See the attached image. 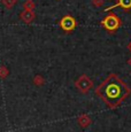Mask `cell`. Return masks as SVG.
<instances>
[{"label": "cell", "instance_id": "5b68a950", "mask_svg": "<svg viewBox=\"0 0 131 132\" xmlns=\"http://www.w3.org/2000/svg\"><path fill=\"white\" fill-rule=\"evenodd\" d=\"M116 7H120V8H122L123 11H125V12H129V11H131V0H116V4L107 7V8L105 9V12H109V11H112V9L116 8Z\"/></svg>", "mask_w": 131, "mask_h": 132}, {"label": "cell", "instance_id": "7a4b0ae2", "mask_svg": "<svg viewBox=\"0 0 131 132\" xmlns=\"http://www.w3.org/2000/svg\"><path fill=\"white\" fill-rule=\"evenodd\" d=\"M121 25H122V21L114 13H108L101 21V27L109 34H114L115 31H117Z\"/></svg>", "mask_w": 131, "mask_h": 132}, {"label": "cell", "instance_id": "277c9868", "mask_svg": "<svg viewBox=\"0 0 131 132\" xmlns=\"http://www.w3.org/2000/svg\"><path fill=\"white\" fill-rule=\"evenodd\" d=\"M59 24H60V28H61L64 32H71L76 29L77 21L71 15H64V16L60 20Z\"/></svg>", "mask_w": 131, "mask_h": 132}, {"label": "cell", "instance_id": "30bf717a", "mask_svg": "<svg viewBox=\"0 0 131 132\" xmlns=\"http://www.w3.org/2000/svg\"><path fill=\"white\" fill-rule=\"evenodd\" d=\"M2 5L5 6V8L7 9H12L15 6V4L17 2V0H1Z\"/></svg>", "mask_w": 131, "mask_h": 132}, {"label": "cell", "instance_id": "3957f363", "mask_svg": "<svg viewBox=\"0 0 131 132\" xmlns=\"http://www.w3.org/2000/svg\"><path fill=\"white\" fill-rule=\"evenodd\" d=\"M75 86H76V88L80 93L86 94V93L93 87V83L86 75H80L79 77L75 80Z\"/></svg>", "mask_w": 131, "mask_h": 132}, {"label": "cell", "instance_id": "5bb4252c", "mask_svg": "<svg viewBox=\"0 0 131 132\" xmlns=\"http://www.w3.org/2000/svg\"><path fill=\"white\" fill-rule=\"evenodd\" d=\"M128 64H129V65H130V67H131V57H130V59H129V60H128Z\"/></svg>", "mask_w": 131, "mask_h": 132}, {"label": "cell", "instance_id": "6da1fadb", "mask_svg": "<svg viewBox=\"0 0 131 132\" xmlns=\"http://www.w3.org/2000/svg\"><path fill=\"white\" fill-rule=\"evenodd\" d=\"M131 90L125 82L117 75L110 73L107 78L95 88V94L107 105L108 108H116L128 96Z\"/></svg>", "mask_w": 131, "mask_h": 132}, {"label": "cell", "instance_id": "8992f818", "mask_svg": "<svg viewBox=\"0 0 131 132\" xmlns=\"http://www.w3.org/2000/svg\"><path fill=\"white\" fill-rule=\"evenodd\" d=\"M36 17V14H35L34 11H23L20 14V19L27 24H30Z\"/></svg>", "mask_w": 131, "mask_h": 132}, {"label": "cell", "instance_id": "7c38bea8", "mask_svg": "<svg viewBox=\"0 0 131 132\" xmlns=\"http://www.w3.org/2000/svg\"><path fill=\"white\" fill-rule=\"evenodd\" d=\"M104 0H92V4L94 5L95 7H100V6H102L104 5Z\"/></svg>", "mask_w": 131, "mask_h": 132}, {"label": "cell", "instance_id": "52a82bcc", "mask_svg": "<svg viewBox=\"0 0 131 132\" xmlns=\"http://www.w3.org/2000/svg\"><path fill=\"white\" fill-rule=\"evenodd\" d=\"M78 123L83 126V128H85V126H87L90 123H91V120H90L89 116H86L84 114V115H80L78 117Z\"/></svg>", "mask_w": 131, "mask_h": 132}, {"label": "cell", "instance_id": "9c48e42d", "mask_svg": "<svg viewBox=\"0 0 131 132\" xmlns=\"http://www.w3.org/2000/svg\"><path fill=\"white\" fill-rule=\"evenodd\" d=\"M32 83H34L36 86H42L45 83V79L43 78L42 75H36L34 77V79H32Z\"/></svg>", "mask_w": 131, "mask_h": 132}, {"label": "cell", "instance_id": "8fae6325", "mask_svg": "<svg viewBox=\"0 0 131 132\" xmlns=\"http://www.w3.org/2000/svg\"><path fill=\"white\" fill-rule=\"evenodd\" d=\"M9 75V70L6 65H0V78L1 79H5L7 76Z\"/></svg>", "mask_w": 131, "mask_h": 132}, {"label": "cell", "instance_id": "ba28073f", "mask_svg": "<svg viewBox=\"0 0 131 132\" xmlns=\"http://www.w3.org/2000/svg\"><path fill=\"white\" fill-rule=\"evenodd\" d=\"M35 7H36V4L34 2V0H26V1L23 2L24 11H34Z\"/></svg>", "mask_w": 131, "mask_h": 132}, {"label": "cell", "instance_id": "4fadbf2b", "mask_svg": "<svg viewBox=\"0 0 131 132\" xmlns=\"http://www.w3.org/2000/svg\"><path fill=\"white\" fill-rule=\"evenodd\" d=\"M128 50H129L130 52H131V42L129 43V44H128Z\"/></svg>", "mask_w": 131, "mask_h": 132}]
</instances>
